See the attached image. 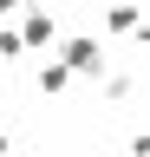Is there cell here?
Instances as JSON below:
<instances>
[{
  "label": "cell",
  "instance_id": "6da1fadb",
  "mask_svg": "<svg viewBox=\"0 0 150 157\" xmlns=\"http://www.w3.org/2000/svg\"><path fill=\"white\" fill-rule=\"evenodd\" d=\"M52 52H59V59H65V72H72V78H85V85H98V72L111 66V52H104V39H98V33H72V39L59 33V46H52Z\"/></svg>",
  "mask_w": 150,
  "mask_h": 157
},
{
  "label": "cell",
  "instance_id": "7a4b0ae2",
  "mask_svg": "<svg viewBox=\"0 0 150 157\" xmlns=\"http://www.w3.org/2000/svg\"><path fill=\"white\" fill-rule=\"evenodd\" d=\"M13 33H20V46H26V52H52V46H59V20H52L46 0H26Z\"/></svg>",
  "mask_w": 150,
  "mask_h": 157
},
{
  "label": "cell",
  "instance_id": "3957f363",
  "mask_svg": "<svg viewBox=\"0 0 150 157\" xmlns=\"http://www.w3.org/2000/svg\"><path fill=\"white\" fill-rule=\"evenodd\" d=\"M104 33L111 39H144V0H111L104 7Z\"/></svg>",
  "mask_w": 150,
  "mask_h": 157
},
{
  "label": "cell",
  "instance_id": "277c9868",
  "mask_svg": "<svg viewBox=\"0 0 150 157\" xmlns=\"http://www.w3.org/2000/svg\"><path fill=\"white\" fill-rule=\"evenodd\" d=\"M33 85H39V98H59L65 85H79V78L65 72V59H59V52H46V59H39V72H33Z\"/></svg>",
  "mask_w": 150,
  "mask_h": 157
},
{
  "label": "cell",
  "instance_id": "5b68a950",
  "mask_svg": "<svg viewBox=\"0 0 150 157\" xmlns=\"http://www.w3.org/2000/svg\"><path fill=\"white\" fill-rule=\"evenodd\" d=\"M98 85H104V98H111V105H124V98L137 92V78H130V72H111V66H104V72H98Z\"/></svg>",
  "mask_w": 150,
  "mask_h": 157
},
{
  "label": "cell",
  "instance_id": "8992f818",
  "mask_svg": "<svg viewBox=\"0 0 150 157\" xmlns=\"http://www.w3.org/2000/svg\"><path fill=\"white\" fill-rule=\"evenodd\" d=\"M20 59H26V46H20V33H13V26H0V66H20Z\"/></svg>",
  "mask_w": 150,
  "mask_h": 157
},
{
  "label": "cell",
  "instance_id": "52a82bcc",
  "mask_svg": "<svg viewBox=\"0 0 150 157\" xmlns=\"http://www.w3.org/2000/svg\"><path fill=\"white\" fill-rule=\"evenodd\" d=\"M7 144H13V137H7V131H0V151H7Z\"/></svg>",
  "mask_w": 150,
  "mask_h": 157
}]
</instances>
